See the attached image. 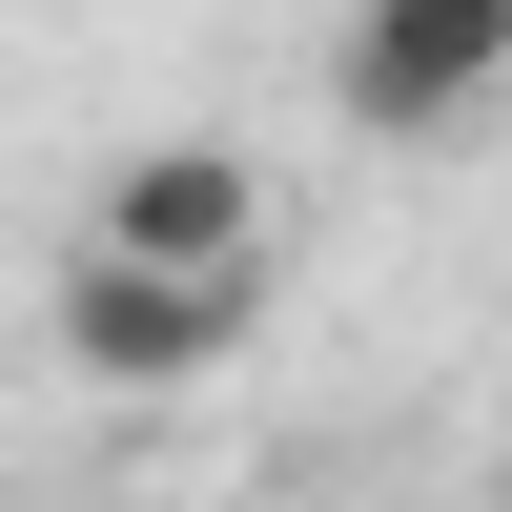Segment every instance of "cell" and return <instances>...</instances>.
Instances as JSON below:
<instances>
[{"instance_id":"6da1fadb","label":"cell","mask_w":512,"mask_h":512,"mask_svg":"<svg viewBox=\"0 0 512 512\" xmlns=\"http://www.w3.org/2000/svg\"><path fill=\"white\" fill-rule=\"evenodd\" d=\"M512 103V0H349L328 21V123L349 144H451Z\"/></svg>"},{"instance_id":"7a4b0ae2","label":"cell","mask_w":512,"mask_h":512,"mask_svg":"<svg viewBox=\"0 0 512 512\" xmlns=\"http://www.w3.org/2000/svg\"><path fill=\"white\" fill-rule=\"evenodd\" d=\"M41 328H62L82 390L164 410L205 390V369H246V328H267V287H185V267H103V246H62V287H41Z\"/></svg>"},{"instance_id":"3957f363","label":"cell","mask_w":512,"mask_h":512,"mask_svg":"<svg viewBox=\"0 0 512 512\" xmlns=\"http://www.w3.org/2000/svg\"><path fill=\"white\" fill-rule=\"evenodd\" d=\"M82 246H103V267H185V287H267L287 267L246 144H123L103 185H82Z\"/></svg>"}]
</instances>
